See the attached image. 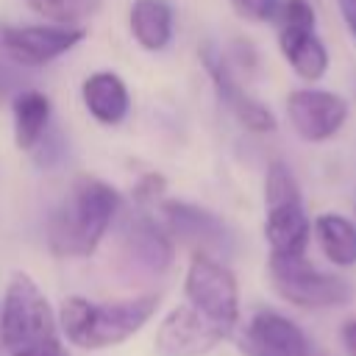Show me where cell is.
Listing matches in <instances>:
<instances>
[{"label":"cell","instance_id":"1","mask_svg":"<svg viewBox=\"0 0 356 356\" xmlns=\"http://www.w3.org/2000/svg\"><path fill=\"white\" fill-rule=\"evenodd\" d=\"M120 209V192L95 178L78 175L67 197L47 220V245L56 256H92Z\"/></svg>","mask_w":356,"mask_h":356},{"label":"cell","instance_id":"2","mask_svg":"<svg viewBox=\"0 0 356 356\" xmlns=\"http://www.w3.org/2000/svg\"><path fill=\"white\" fill-rule=\"evenodd\" d=\"M159 309V295H139L114 303H92L70 295L58 309V328L83 350H103L131 339Z\"/></svg>","mask_w":356,"mask_h":356},{"label":"cell","instance_id":"3","mask_svg":"<svg viewBox=\"0 0 356 356\" xmlns=\"http://www.w3.org/2000/svg\"><path fill=\"white\" fill-rule=\"evenodd\" d=\"M0 339L8 356H47L61 345L47 295L28 273H14L0 309Z\"/></svg>","mask_w":356,"mask_h":356},{"label":"cell","instance_id":"4","mask_svg":"<svg viewBox=\"0 0 356 356\" xmlns=\"http://www.w3.org/2000/svg\"><path fill=\"white\" fill-rule=\"evenodd\" d=\"M267 270L273 289L300 309H334L353 298V286L345 278L317 270L306 256H270Z\"/></svg>","mask_w":356,"mask_h":356},{"label":"cell","instance_id":"5","mask_svg":"<svg viewBox=\"0 0 356 356\" xmlns=\"http://www.w3.org/2000/svg\"><path fill=\"white\" fill-rule=\"evenodd\" d=\"M186 306L203 314L209 323L234 334L239 323V286L234 273L209 253H192L184 278Z\"/></svg>","mask_w":356,"mask_h":356},{"label":"cell","instance_id":"6","mask_svg":"<svg viewBox=\"0 0 356 356\" xmlns=\"http://www.w3.org/2000/svg\"><path fill=\"white\" fill-rule=\"evenodd\" d=\"M228 337L231 331L209 323L203 314H197L192 306L184 303V306H175L159 323L153 348H156V356H206Z\"/></svg>","mask_w":356,"mask_h":356},{"label":"cell","instance_id":"7","mask_svg":"<svg viewBox=\"0 0 356 356\" xmlns=\"http://www.w3.org/2000/svg\"><path fill=\"white\" fill-rule=\"evenodd\" d=\"M86 36L83 28L72 25H3L0 22V47L22 67L47 64L67 50H72Z\"/></svg>","mask_w":356,"mask_h":356},{"label":"cell","instance_id":"8","mask_svg":"<svg viewBox=\"0 0 356 356\" xmlns=\"http://www.w3.org/2000/svg\"><path fill=\"white\" fill-rule=\"evenodd\" d=\"M286 117L303 142H325L348 120V103L328 89H295L286 97Z\"/></svg>","mask_w":356,"mask_h":356},{"label":"cell","instance_id":"9","mask_svg":"<svg viewBox=\"0 0 356 356\" xmlns=\"http://www.w3.org/2000/svg\"><path fill=\"white\" fill-rule=\"evenodd\" d=\"M245 356H309V339L303 328L281 312H256L236 339Z\"/></svg>","mask_w":356,"mask_h":356},{"label":"cell","instance_id":"10","mask_svg":"<svg viewBox=\"0 0 356 356\" xmlns=\"http://www.w3.org/2000/svg\"><path fill=\"white\" fill-rule=\"evenodd\" d=\"M161 214H164V231L172 234L175 239L186 242L195 248V253H209L211 250H220L228 245V228L225 222L211 214L209 209H200L195 203H186V200H167L161 206Z\"/></svg>","mask_w":356,"mask_h":356},{"label":"cell","instance_id":"11","mask_svg":"<svg viewBox=\"0 0 356 356\" xmlns=\"http://www.w3.org/2000/svg\"><path fill=\"white\" fill-rule=\"evenodd\" d=\"M200 56H203V64H206L209 78H211L214 86H217V95L225 100V106L234 111V117H236L248 131H253V134H270V131H275V117H273V111H270L261 100L250 97V95L236 83V78L231 75V70H228V64L222 61V56H220L211 44H206Z\"/></svg>","mask_w":356,"mask_h":356},{"label":"cell","instance_id":"12","mask_svg":"<svg viewBox=\"0 0 356 356\" xmlns=\"http://www.w3.org/2000/svg\"><path fill=\"white\" fill-rule=\"evenodd\" d=\"M264 236L270 245V256H306L312 222L303 211V203L289 200V203L267 206Z\"/></svg>","mask_w":356,"mask_h":356},{"label":"cell","instance_id":"13","mask_svg":"<svg viewBox=\"0 0 356 356\" xmlns=\"http://www.w3.org/2000/svg\"><path fill=\"white\" fill-rule=\"evenodd\" d=\"M278 47L298 78L320 81L328 72V50L314 28H278Z\"/></svg>","mask_w":356,"mask_h":356},{"label":"cell","instance_id":"14","mask_svg":"<svg viewBox=\"0 0 356 356\" xmlns=\"http://www.w3.org/2000/svg\"><path fill=\"white\" fill-rule=\"evenodd\" d=\"M125 250L136 264H142L150 273H161L172 261L170 234L145 214L128 220V225H125Z\"/></svg>","mask_w":356,"mask_h":356},{"label":"cell","instance_id":"15","mask_svg":"<svg viewBox=\"0 0 356 356\" xmlns=\"http://www.w3.org/2000/svg\"><path fill=\"white\" fill-rule=\"evenodd\" d=\"M83 103L97 122L114 125L128 114L131 97L125 83L114 72H95L83 81Z\"/></svg>","mask_w":356,"mask_h":356},{"label":"cell","instance_id":"16","mask_svg":"<svg viewBox=\"0 0 356 356\" xmlns=\"http://www.w3.org/2000/svg\"><path fill=\"white\" fill-rule=\"evenodd\" d=\"M50 100L36 89H25L14 97V145L19 150H33L47 134Z\"/></svg>","mask_w":356,"mask_h":356},{"label":"cell","instance_id":"17","mask_svg":"<svg viewBox=\"0 0 356 356\" xmlns=\"http://www.w3.org/2000/svg\"><path fill=\"white\" fill-rule=\"evenodd\" d=\"M312 228H314L323 256L331 264H337V267L356 264V225L348 217H342L337 211H325L312 222Z\"/></svg>","mask_w":356,"mask_h":356},{"label":"cell","instance_id":"18","mask_svg":"<svg viewBox=\"0 0 356 356\" xmlns=\"http://www.w3.org/2000/svg\"><path fill=\"white\" fill-rule=\"evenodd\" d=\"M131 33L145 50L167 47L172 36V8L167 0H134Z\"/></svg>","mask_w":356,"mask_h":356},{"label":"cell","instance_id":"19","mask_svg":"<svg viewBox=\"0 0 356 356\" xmlns=\"http://www.w3.org/2000/svg\"><path fill=\"white\" fill-rule=\"evenodd\" d=\"M289 200H300L298 181L284 161H273L264 175V203L275 206V203H289Z\"/></svg>","mask_w":356,"mask_h":356},{"label":"cell","instance_id":"20","mask_svg":"<svg viewBox=\"0 0 356 356\" xmlns=\"http://www.w3.org/2000/svg\"><path fill=\"white\" fill-rule=\"evenodd\" d=\"M278 28H314L317 17H314V8L309 0H281L278 6Z\"/></svg>","mask_w":356,"mask_h":356},{"label":"cell","instance_id":"21","mask_svg":"<svg viewBox=\"0 0 356 356\" xmlns=\"http://www.w3.org/2000/svg\"><path fill=\"white\" fill-rule=\"evenodd\" d=\"M281 0H231V8L248 22H270L278 14Z\"/></svg>","mask_w":356,"mask_h":356},{"label":"cell","instance_id":"22","mask_svg":"<svg viewBox=\"0 0 356 356\" xmlns=\"http://www.w3.org/2000/svg\"><path fill=\"white\" fill-rule=\"evenodd\" d=\"M33 14L50 19V22H58V25H67L75 19V11L70 6V0H22Z\"/></svg>","mask_w":356,"mask_h":356},{"label":"cell","instance_id":"23","mask_svg":"<svg viewBox=\"0 0 356 356\" xmlns=\"http://www.w3.org/2000/svg\"><path fill=\"white\" fill-rule=\"evenodd\" d=\"M339 337H342V342H345V350H348V356H356V317L345 320V325H342Z\"/></svg>","mask_w":356,"mask_h":356},{"label":"cell","instance_id":"24","mask_svg":"<svg viewBox=\"0 0 356 356\" xmlns=\"http://www.w3.org/2000/svg\"><path fill=\"white\" fill-rule=\"evenodd\" d=\"M339 11H342V17H345L348 31H350L353 39H356V0H339Z\"/></svg>","mask_w":356,"mask_h":356},{"label":"cell","instance_id":"25","mask_svg":"<svg viewBox=\"0 0 356 356\" xmlns=\"http://www.w3.org/2000/svg\"><path fill=\"white\" fill-rule=\"evenodd\" d=\"M11 86H14V75H11V70H8V67H3V64H0V97H3Z\"/></svg>","mask_w":356,"mask_h":356},{"label":"cell","instance_id":"26","mask_svg":"<svg viewBox=\"0 0 356 356\" xmlns=\"http://www.w3.org/2000/svg\"><path fill=\"white\" fill-rule=\"evenodd\" d=\"M47 356H70L64 348H58V350H53V353H47Z\"/></svg>","mask_w":356,"mask_h":356}]
</instances>
